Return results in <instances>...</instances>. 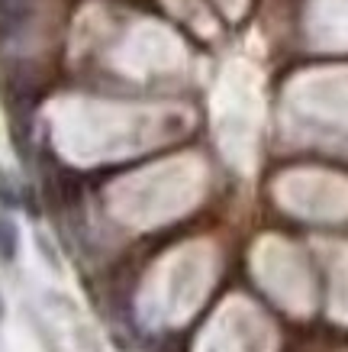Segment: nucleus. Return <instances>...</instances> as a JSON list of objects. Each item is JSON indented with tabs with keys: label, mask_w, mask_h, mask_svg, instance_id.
I'll list each match as a JSON object with an SVG mask.
<instances>
[{
	"label": "nucleus",
	"mask_w": 348,
	"mask_h": 352,
	"mask_svg": "<svg viewBox=\"0 0 348 352\" xmlns=\"http://www.w3.org/2000/svg\"><path fill=\"white\" fill-rule=\"evenodd\" d=\"M16 252H20V230L10 217H0V262L10 265Z\"/></svg>",
	"instance_id": "f257e3e1"
},
{
	"label": "nucleus",
	"mask_w": 348,
	"mask_h": 352,
	"mask_svg": "<svg viewBox=\"0 0 348 352\" xmlns=\"http://www.w3.org/2000/svg\"><path fill=\"white\" fill-rule=\"evenodd\" d=\"M0 320H3V298H0Z\"/></svg>",
	"instance_id": "f03ea898"
}]
</instances>
